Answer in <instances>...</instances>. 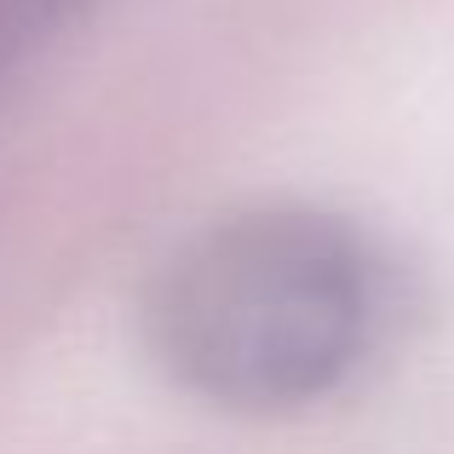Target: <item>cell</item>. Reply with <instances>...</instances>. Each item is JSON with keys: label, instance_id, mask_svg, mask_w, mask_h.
Instances as JSON below:
<instances>
[{"label": "cell", "instance_id": "1", "mask_svg": "<svg viewBox=\"0 0 454 454\" xmlns=\"http://www.w3.org/2000/svg\"><path fill=\"white\" fill-rule=\"evenodd\" d=\"M391 322V265L322 207H242L167 254L145 340L190 397L288 414L333 397Z\"/></svg>", "mask_w": 454, "mask_h": 454}, {"label": "cell", "instance_id": "2", "mask_svg": "<svg viewBox=\"0 0 454 454\" xmlns=\"http://www.w3.org/2000/svg\"><path fill=\"white\" fill-rule=\"evenodd\" d=\"M98 0H0V92L58 41Z\"/></svg>", "mask_w": 454, "mask_h": 454}]
</instances>
